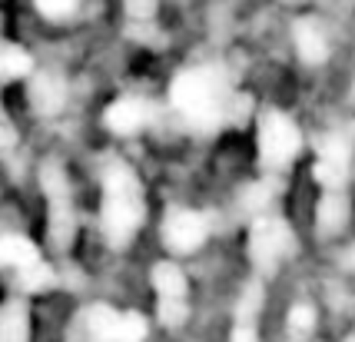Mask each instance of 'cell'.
I'll return each instance as SVG.
<instances>
[{
  "label": "cell",
  "instance_id": "cell-10",
  "mask_svg": "<svg viewBox=\"0 0 355 342\" xmlns=\"http://www.w3.org/2000/svg\"><path fill=\"white\" fill-rule=\"evenodd\" d=\"M153 103L146 100V96H137V94H123L116 96L113 103H107L103 110V126H107L113 137H137L143 133L150 120H153Z\"/></svg>",
  "mask_w": 355,
  "mask_h": 342
},
{
  "label": "cell",
  "instance_id": "cell-9",
  "mask_svg": "<svg viewBox=\"0 0 355 342\" xmlns=\"http://www.w3.org/2000/svg\"><path fill=\"white\" fill-rule=\"evenodd\" d=\"M289 44H293V53L299 57V63L309 67V70H322L336 57V33H332L329 20L319 10L293 14Z\"/></svg>",
  "mask_w": 355,
  "mask_h": 342
},
{
  "label": "cell",
  "instance_id": "cell-6",
  "mask_svg": "<svg viewBox=\"0 0 355 342\" xmlns=\"http://www.w3.org/2000/svg\"><path fill=\"white\" fill-rule=\"evenodd\" d=\"M150 289L156 299V323L163 329H183L193 316V286L180 259H156L150 266Z\"/></svg>",
  "mask_w": 355,
  "mask_h": 342
},
{
  "label": "cell",
  "instance_id": "cell-7",
  "mask_svg": "<svg viewBox=\"0 0 355 342\" xmlns=\"http://www.w3.org/2000/svg\"><path fill=\"white\" fill-rule=\"evenodd\" d=\"M213 236V219L202 213L200 206L189 203H173L159 219V243L170 253V259H183V256H196L206 249Z\"/></svg>",
  "mask_w": 355,
  "mask_h": 342
},
{
  "label": "cell",
  "instance_id": "cell-3",
  "mask_svg": "<svg viewBox=\"0 0 355 342\" xmlns=\"http://www.w3.org/2000/svg\"><path fill=\"white\" fill-rule=\"evenodd\" d=\"M256 160L263 166L266 176H279V173L293 170L295 163L302 160L306 153V130L299 126L293 113L276 107H266L259 110L256 117Z\"/></svg>",
  "mask_w": 355,
  "mask_h": 342
},
{
  "label": "cell",
  "instance_id": "cell-1",
  "mask_svg": "<svg viewBox=\"0 0 355 342\" xmlns=\"http://www.w3.org/2000/svg\"><path fill=\"white\" fill-rule=\"evenodd\" d=\"M236 90L216 63H189L170 80V107L186 130L213 137L236 117Z\"/></svg>",
  "mask_w": 355,
  "mask_h": 342
},
{
  "label": "cell",
  "instance_id": "cell-5",
  "mask_svg": "<svg viewBox=\"0 0 355 342\" xmlns=\"http://www.w3.org/2000/svg\"><path fill=\"white\" fill-rule=\"evenodd\" d=\"M150 323L137 309H120L110 302H90L73 316V342H146Z\"/></svg>",
  "mask_w": 355,
  "mask_h": 342
},
{
  "label": "cell",
  "instance_id": "cell-13",
  "mask_svg": "<svg viewBox=\"0 0 355 342\" xmlns=\"http://www.w3.org/2000/svg\"><path fill=\"white\" fill-rule=\"evenodd\" d=\"M44 263V253L33 243L31 236L24 233H0V266L3 269H14V273H24L31 266Z\"/></svg>",
  "mask_w": 355,
  "mask_h": 342
},
{
  "label": "cell",
  "instance_id": "cell-14",
  "mask_svg": "<svg viewBox=\"0 0 355 342\" xmlns=\"http://www.w3.org/2000/svg\"><path fill=\"white\" fill-rule=\"evenodd\" d=\"M33 57L17 44H0V83H14V80H31Z\"/></svg>",
  "mask_w": 355,
  "mask_h": 342
},
{
  "label": "cell",
  "instance_id": "cell-2",
  "mask_svg": "<svg viewBox=\"0 0 355 342\" xmlns=\"http://www.w3.org/2000/svg\"><path fill=\"white\" fill-rule=\"evenodd\" d=\"M146 187L139 173L123 163L110 160L100 176V233L110 249H126L139 236L146 223Z\"/></svg>",
  "mask_w": 355,
  "mask_h": 342
},
{
  "label": "cell",
  "instance_id": "cell-15",
  "mask_svg": "<svg viewBox=\"0 0 355 342\" xmlns=\"http://www.w3.org/2000/svg\"><path fill=\"white\" fill-rule=\"evenodd\" d=\"M80 3L83 0H33V10L44 20H50V24H63V20H70L77 14Z\"/></svg>",
  "mask_w": 355,
  "mask_h": 342
},
{
  "label": "cell",
  "instance_id": "cell-12",
  "mask_svg": "<svg viewBox=\"0 0 355 342\" xmlns=\"http://www.w3.org/2000/svg\"><path fill=\"white\" fill-rule=\"evenodd\" d=\"M33 339V316L31 302L24 296H10L0 302V342H31Z\"/></svg>",
  "mask_w": 355,
  "mask_h": 342
},
{
  "label": "cell",
  "instance_id": "cell-8",
  "mask_svg": "<svg viewBox=\"0 0 355 342\" xmlns=\"http://www.w3.org/2000/svg\"><path fill=\"white\" fill-rule=\"evenodd\" d=\"M40 189L46 200V219H50V239L60 249H67L77 236V206H73V187L67 166L60 160L40 163Z\"/></svg>",
  "mask_w": 355,
  "mask_h": 342
},
{
  "label": "cell",
  "instance_id": "cell-18",
  "mask_svg": "<svg viewBox=\"0 0 355 342\" xmlns=\"http://www.w3.org/2000/svg\"><path fill=\"white\" fill-rule=\"evenodd\" d=\"M14 143H17V130H14V123H10V117L0 110V153H7Z\"/></svg>",
  "mask_w": 355,
  "mask_h": 342
},
{
  "label": "cell",
  "instance_id": "cell-20",
  "mask_svg": "<svg viewBox=\"0 0 355 342\" xmlns=\"http://www.w3.org/2000/svg\"><path fill=\"white\" fill-rule=\"evenodd\" d=\"M130 3H150V0H130Z\"/></svg>",
  "mask_w": 355,
  "mask_h": 342
},
{
  "label": "cell",
  "instance_id": "cell-16",
  "mask_svg": "<svg viewBox=\"0 0 355 342\" xmlns=\"http://www.w3.org/2000/svg\"><path fill=\"white\" fill-rule=\"evenodd\" d=\"M332 263H336V273H339V276L355 282V233H349L339 246L332 249Z\"/></svg>",
  "mask_w": 355,
  "mask_h": 342
},
{
  "label": "cell",
  "instance_id": "cell-4",
  "mask_svg": "<svg viewBox=\"0 0 355 342\" xmlns=\"http://www.w3.org/2000/svg\"><path fill=\"white\" fill-rule=\"evenodd\" d=\"M295 253H299V230L279 210H269L246 223V259L259 280L279 273Z\"/></svg>",
  "mask_w": 355,
  "mask_h": 342
},
{
  "label": "cell",
  "instance_id": "cell-11",
  "mask_svg": "<svg viewBox=\"0 0 355 342\" xmlns=\"http://www.w3.org/2000/svg\"><path fill=\"white\" fill-rule=\"evenodd\" d=\"M27 96H31V107L40 113V117H57L67 107V80L57 70H37L27 80Z\"/></svg>",
  "mask_w": 355,
  "mask_h": 342
},
{
  "label": "cell",
  "instance_id": "cell-19",
  "mask_svg": "<svg viewBox=\"0 0 355 342\" xmlns=\"http://www.w3.org/2000/svg\"><path fill=\"white\" fill-rule=\"evenodd\" d=\"M282 7H289L293 14H302V10H315V0H276Z\"/></svg>",
  "mask_w": 355,
  "mask_h": 342
},
{
  "label": "cell",
  "instance_id": "cell-17",
  "mask_svg": "<svg viewBox=\"0 0 355 342\" xmlns=\"http://www.w3.org/2000/svg\"><path fill=\"white\" fill-rule=\"evenodd\" d=\"M230 342H259V326L256 323H232V332H230Z\"/></svg>",
  "mask_w": 355,
  "mask_h": 342
}]
</instances>
